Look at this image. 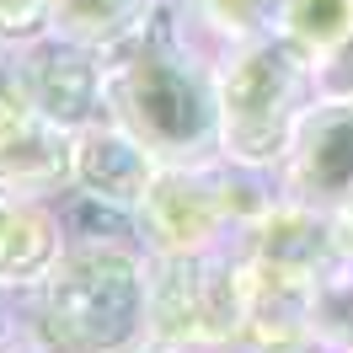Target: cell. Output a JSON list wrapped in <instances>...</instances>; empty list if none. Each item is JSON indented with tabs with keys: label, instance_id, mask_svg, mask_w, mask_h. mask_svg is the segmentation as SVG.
I'll return each instance as SVG.
<instances>
[{
	"label": "cell",
	"instance_id": "obj_6",
	"mask_svg": "<svg viewBox=\"0 0 353 353\" xmlns=\"http://www.w3.org/2000/svg\"><path fill=\"white\" fill-rule=\"evenodd\" d=\"M139 22V0H54V32L108 48Z\"/></svg>",
	"mask_w": 353,
	"mask_h": 353
},
{
	"label": "cell",
	"instance_id": "obj_7",
	"mask_svg": "<svg viewBox=\"0 0 353 353\" xmlns=\"http://www.w3.org/2000/svg\"><path fill=\"white\" fill-rule=\"evenodd\" d=\"M43 17H54V0H0V27L6 32H22Z\"/></svg>",
	"mask_w": 353,
	"mask_h": 353
},
{
	"label": "cell",
	"instance_id": "obj_2",
	"mask_svg": "<svg viewBox=\"0 0 353 353\" xmlns=\"http://www.w3.org/2000/svg\"><path fill=\"white\" fill-rule=\"evenodd\" d=\"M284 182L294 203L337 214L353 203V91L310 97L284 150Z\"/></svg>",
	"mask_w": 353,
	"mask_h": 353
},
{
	"label": "cell",
	"instance_id": "obj_8",
	"mask_svg": "<svg viewBox=\"0 0 353 353\" xmlns=\"http://www.w3.org/2000/svg\"><path fill=\"white\" fill-rule=\"evenodd\" d=\"M327 70L337 75L327 91H353V43H348V48H337V54L327 59Z\"/></svg>",
	"mask_w": 353,
	"mask_h": 353
},
{
	"label": "cell",
	"instance_id": "obj_3",
	"mask_svg": "<svg viewBox=\"0 0 353 353\" xmlns=\"http://www.w3.org/2000/svg\"><path fill=\"white\" fill-rule=\"evenodd\" d=\"M22 97L54 129H91L108 108V54L70 32H43L22 59Z\"/></svg>",
	"mask_w": 353,
	"mask_h": 353
},
{
	"label": "cell",
	"instance_id": "obj_5",
	"mask_svg": "<svg viewBox=\"0 0 353 353\" xmlns=\"http://www.w3.org/2000/svg\"><path fill=\"white\" fill-rule=\"evenodd\" d=\"M273 27L310 65H327L353 43V0H273Z\"/></svg>",
	"mask_w": 353,
	"mask_h": 353
},
{
	"label": "cell",
	"instance_id": "obj_1",
	"mask_svg": "<svg viewBox=\"0 0 353 353\" xmlns=\"http://www.w3.org/2000/svg\"><path fill=\"white\" fill-rule=\"evenodd\" d=\"M108 54V108L150 150H199L220 134L214 75L176 43L172 27L139 22L102 48Z\"/></svg>",
	"mask_w": 353,
	"mask_h": 353
},
{
	"label": "cell",
	"instance_id": "obj_9",
	"mask_svg": "<svg viewBox=\"0 0 353 353\" xmlns=\"http://www.w3.org/2000/svg\"><path fill=\"white\" fill-rule=\"evenodd\" d=\"M332 241H337V246H343V252L353 257V203H348V209H337V214H332Z\"/></svg>",
	"mask_w": 353,
	"mask_h": 353
},
{
	"label": "cell",
	"instance_id": "obj_4",
	"mask_svg": "<svg viewBox=\"0 0 353 353\" xmlns=\"http://www.w3.org/2000/svg\"><path fill=\"white\" fill-rule=\"evenodd\" d=\"M75 176L97 203H139L155 176L150 145L123 123H91L75 134Z\"/></svg>",
	"mask_w": 353,
	"mask_h": 353
}]
</instances>
